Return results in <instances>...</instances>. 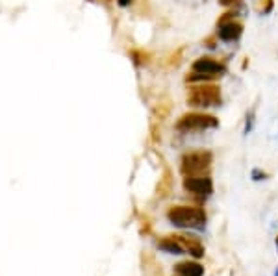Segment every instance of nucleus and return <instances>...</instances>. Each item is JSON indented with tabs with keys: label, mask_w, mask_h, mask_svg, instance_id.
Instances as JSON below:
<instances>
[{
	"label": "nucleus",
	"mask_w": 278,
	"mask_h": 276,
	"mask_svg": "<svg viewBox=\"0 0 278 276\" xmlns=\"http://www.w3.org/2000/svg\"><path fill=\"white\" fill-rule=\"evenodd\" d=\"M185 102L191 108H215L222 104L221 87L213 82L206 83H189L187 87V95H185Z\"/></svg>",
	"instance_id": "obj_1"
},
{
	"label": "nucleus",
	"mask_w": 278,
	"mask_h": 276,
	"mask_svg": "<svg viewBox=\"0 0 278 276\" xmlns=\"http://www.w3.org/2000/svg\"><path fill=\"white\" fill-rule=\"evenodd\" d=\"M167 219L180 228H199L204 226L208 215L202 208L197 206H173L167 212Z\"/></svg>",
	"instance_id": "obj_2"
},
{
	"label": "nucleus",
	"mask_w": 278,
	"mask_h": 276,
	"mask_svg": "<svg viewBox=\"0 0 278 276\" xmlns=\"http://www.w3.org/2000/svg\"><path fill=\"white\" fill-rule=\"evenodd\" d=\"M213 163V154L208 150H197L187 152L180 159V171L184 176H199L206 175Z\"/></svg>",
	"instance_id": "obj_3"
},
{
	"label": "nucleus",
	"mask_w": 278,
	"mask_h": 276,
	"mask_svg": "<svg viewBox=\"0 0 278 276\" xmlns=\"http://www.w3.org/2000/svg\"><path fill=\"white\" fill-rule=\"evenodd\" d=\"M219 126V119L210 113H184L176 120V130L178 132H202V130H212Z\"/></svg>",
	"instance_id": "obj_4"
},
{
	"label": "nucleus",
	"mask_w": 278,
	"mask_h": 276,
	"mask_svg": "<svg viewBox=\"0 0 278 276\" xmlns=\"http://www.w3.org/2000/svg\"><path fill=\"white\" fill-rule=\"evenodd\" d=\"M191 71L195 73H202V74H210L215 78H221L228 73V65L224 63L219 58H213V56H200L197 58L193 63H191Z\"/></svg>",
	"instance_id": "obj_5"
},
{
	"label": "nucleus",
	"mask_w": 278,
	"mask_h": 276,
	"mask_svg": "<svg viewBox=\"0 0 278 276\" xmlns=\"http://www.w3.org/2000/svg\"><path fill=\"white\" fill-rule=\"evenodd\" d=\"M184 189L199 197H210L213 193V182L208 175L184 176Z\"/></svg>",
	"instance_id": "obj_6"
},
{
	"label": "nucleus",
	"mask_w": 278,
	"mask_h": 276,
	"mask_svg": "<svg viewBox=\"0 0 278 276\" xmlns=\"http://www.w3.org/2000/svg\"><path fill=\"white\" fill-rule=\"evenodd\" d=\"M243 30H245L243 22H239V20H230V22L219 24L215 36L219 37L221 41H224V43H232V41H238V39L243 36Z\"/></svg>",
	"instance_id": "obj_7"
},
{
	"label": "nucleus",
	"mask_w": 278,
	"mask_h": 276,
	"mask_svg": "<svg viewBox=\"0 0 278 276\" xmlns=\"http://www.w3.org/2000/svg\"><path fill=\"white\" fill-rule=\"evenodd\" d=\"M176 241L184 247V250L187 252V254H191L193 258H202L204 256V247L202 243L199 239H195V237H189V236H175Z\"/></svg>",
	"instance_id": "obj_8"
},
{
	"label": "nucleus",
	"mask_w": 278,
	"mask_h": 276,
	"mask_svg": "<svg viewBox=\"0 0 278 276\" xmlns=\"http://www.w3.org/2000/svg\"><path fill=\"white\" fill-rule=\"evenodd\" d=\"M178 276H204V267L197 261H182L175 265Z\"/></svg>",
	"instance_id": "obj_9"
},
{
	"label": "nucleus",
	"mask_w": 278,
	"mask_h": 276,
	"mask_svg": "<svg viewBox=\"0 0 278 276\" xmlns=\"http://www.w3.org/2000/svg\"><path fill=\"white\" fill-rule=\"evenodd\" d=\"M158 247L161 250H165V252H169V254H185L184 247L176 241L175 236H167L165 239H161L158 243Z\"/></svg>",
	"instance_id": "obj_10"
},
{
	"label": "nucleus",
	"mask_w": 278,
	"mask_h": 276,
	"mask_svg": "<svg viewBox=\"0 0 278 276\" xmlns=\"http://www.w3.org/2000/svg\"><path fill=\"white\" fill-rule=\"evenodd\" d=\"M130 58H132V61L136 65H147L148 63V58L150 56L145 52V50H130Z\"/></svg>",
	"instance_id": "obj_11"
},
{
	"label": "nucleus",
	"mask_w": 278,
	"mask_h": 276,
	"mask_svg": "<svg viewBox=\"0 0 278 276\" xmlns=\"http://www.w3.org/2000/svg\"><path fill=\"white\" fill-rule=\"evenodd\" d=\"M236 17H238V8L228 9L226 13H222L221 17H219V20H217V26H219V24H224V22H230V20H236Z\"/></svg>",
	"instance_id": "obj_12"
},
{
	"label": "nucleus",
	"mask_w": 278,
	"mask_h": 276,
	"mask_svg": "<svg viewBox=\"0 0 278 276\" xmlns=\"http://www.w3.org/2000/svg\"><path fill=\"white\" fill-rule=\"evenodd\" d=\"M273 8H275V0H261V4H259V11L263 15H269L273 11Z\"/></svg>",
	"instance_id": "obj_13"
},
{
	"label": "nucleus",
	"mask_w": 278,
	"mask_h": 276,
	"mask_svg": "<svg viewBox=\"0 0 278 276\" xmlns=\"http://www.w3.org/2000/svg\"><path fill=\"white\" fill-rule=\"evenodd\" d=\"M265 178H267V173H263L261 169H252V180L259 182V180H265Z\"/></svg>",
	"instance_id": "obj_14"
},
{
	"label": "nucleus",
	"mask_w": 278,
	"mask_h": 276,
	"mask_svg": "<svg viewBox=\"0 0 278 276\" xmlns=\"http://www.w3.org/2000/svg\"><path fill=\"white\" fill-rule=\"evenodd\" d=\"M217 43H219V37H217V36L206 37V39H204V46H208V48H215V46H217Z\"/></svg>",
	"instance_id": "obj_15"
},
{
	"label": "nucleus",
	"mask_w": 278,
	"mask_h": 276,
	"mask_svg": "<svg viewBox=\"0 0 278 276\" xmlns=\"http://www.w3.org/2000/svg\"><path fill=\"white\" fill-rule=\"evenodd\" d=\"M222 8H236L238 4H241L243 0H217Z\"/></svg>",
	"instance_id": "obj_16"
},
{
	"label": "nucleus",
	"mask_w": 278,
	"mask_h": 276,
	"mask_svg": "<svg viewBox=\"0 0 278 276\" xmlns=\"http://www.w3.org/2000/svg\"><path fill=\"white\" fill-rule=\"evenodd\" d=\"M252 119H254V111H250L247 115V124H245V134H249L250 128H252Z\"/></svg>",
	"instance_id": "obj_17"
},
{
	"label": "nucleus",
	"mask_w": 278,
	"mask_h": 276,
	"mask_svg": "<svg viewBox=\"0 0 278 276\" xmlns=\"http://www.w3.org/2000/svg\"><path fill=\"white\" fill-rule=\"evenodd\" d=\"M132 2H134V0H117V4H119L120 8H128Z\"/></svg>",
	"instance_id": "obj_18"
},
{
	"label": "nucleus",
	"mask_w": 278,
	"mask_h": 276,
	"mask_svg": "<svg viewBox=\"0 0 278 276\" xmlns=\"http://www.w3.org/2000/svg\"><path fill=\"white\" fill-rule=\"evenodd\" d=\"M277 249H278V236H277Z\"/></svg>",
	"instance_id": "obj_19"
}]
</instances>
